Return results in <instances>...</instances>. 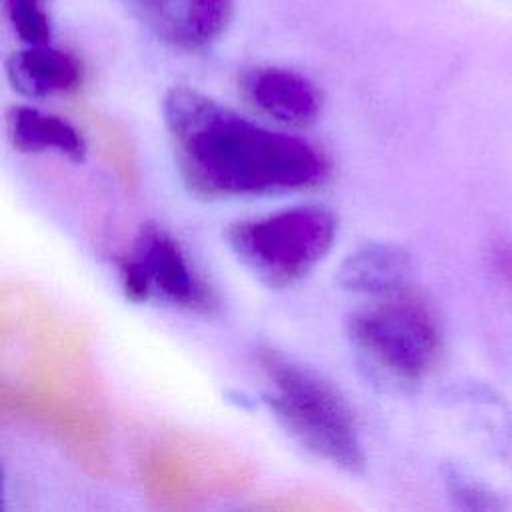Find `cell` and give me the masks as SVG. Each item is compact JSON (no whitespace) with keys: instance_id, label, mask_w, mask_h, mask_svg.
Listing matches in <instances>:
<instances>
[{"instance_id":"1","label":"cell","mask_w":512,"mask_h":512,"mask_svg":"<svg viewBox=\"0 0 512 512\" xmlns=\"http://www.w3.org/2000/svg\"><path fill=\"white\" fill-rule=\"evenodd\" d=\"M162 116L178 172L200 198L308 190L330 174L314 144L262 128L194 88H170Z\"/></svg>"},{"instance_id":"2","label":"cell","mask_w":512,"mask_h":512,"mask_svg":"<svg viewBox=\"0 0 512 512\" xmlns=\"http://www.w3.org/2000/svg\"><path fill=\"white\" fill-rule=\"evenodd\" d=\"M256 356L272 386L266 402L288 432L332 466L360 472L366 458L354 414L340 392L272 348H258Z\"/></svg>"},{"instance_id":"3","label":"cell","mask_w":512,"mask_h":512,"mask_svg":"<svg viewBox=\"0 0 512 512\" xmlns=\"http://www.w3.org/2000/svg\"><path fill=\"white\" fill-rule=\"evenodd\" d=\"M336 218L318 206H296L268 216L234 222L228 244L240 262L270 286L302 280L328 254Z\"/></svg>"},{"instance_id":"4","label":"cell","mask_w":512,"mask_h":512,"mask_svg":"<svg viewBox=\"0 0 512 512\" xmlns=\"http://www.w3.org/2000/svg\"><path fill=\"white\" fill-rule=\"evenodd\" d=\"M352 342L376 366L400 380H420L440 354V328L430 306L406 292H392L348 320Z\"/></svg>"},{"instance_id":"5","label":"cell","mask_w":512,"mask_h":512,"mask_svg":"<svg viewBox=\"0 0 512 512\" xmlns=\"http://www.w3.org/2000/svg\"><path fill=\"white\" fill-rule=\"evenodd\" d=\"M118 274L132 302L158 298L198 314H212L218 306L214 290L192 268L182 246L154 222L140 226L130 252L118 260Z\"/></svg>"},{"instance_id":"6","label":"cell","mask_w":512,"mask_h":512,"mask_svg":"<svg viewBox=\"0 0 512 512\" xmlns=\"http://www.w3.org/2000/svg\"><path fill=\"white\" fill-rule=\"evenodd\" d=\"M162 42L198 50L212 44L232 18V0H122Z\"/></svg>"},{"instance_id":"7","label":"cell","mask_w":512,"mask_h":512,"mask_svg":"<svg viewBox=\"0 0 512 512\" xmlns=\"http://www.w3.org/2000/svg\"><path fill=\"white\" fill-rule=\"evenodd\" d=\"M244 100L262 116L284 126H310L322 112L318 88L302 74L278 66H258L242 74Z\"/></svg>"},{"instance_id":"8","label":"cell","mask_w":512,"mask_h":512,"mask_svg":"<svg viewBox=\"0 0 512 512\" xmlns=\"http://www.w3.org/2000/svg\"><path fill=\"white\" fill-rule=\"evenodd\" d=\"M6 74L12 88L30 98L66 94L82 82L80 62L46 44H28V48L14 52L6 62Z\"/></svg>"},{"instance_id":"9","label":"cell","mask_w":512,"mask_h":512,"mask_svg":"<svg viewBox=\"0 0 512 512\" xmlns=\"http://www.w3.org/2000/svg\"><path fill=\"white\" fill-rule=\"evenodd\" d=\"M410 274L408 254L382 242H370L346 256L338 268V284L352 292L392 294L402 290Z\"/></svg>"},{"instance_id":"10","label":"cell","mask_w":512,"mask_h":512,"mask_svg":"<svg viewBox=\"0 0 512 512\" xmlns=\"http://www.w3.org/2000/svg\"><path fill=\"white\" fill-rule=\"evenodd\" d=\"M8 138L12 146L26 154L56 150L74 162L86 156L82 134L64 118L44 114L28 106H14L6 116Z\"/></svg>"},{"instance_id":"11","label":"cell","mask_w":512,"mask_h":512,"mask_svg":"<svg viewBox=\"0 0 512 512\" xmlns=\"http://www.w3.org/2000/svg\"><path fill=\"white\" fill-rule=\"evenodd\" d=\"M6 16L26 44H46L50 40V18L46 0H4Z\"/></svg>"},{"instance_id":"12","label":"cell","mask_w":512,"mask_h":512,"mask_svg":"<svg viewBox=\"0 0 512 512\" xmlns=\"http://www.w3.org/2000/svg\"><path fill=\"white\" fill-rule=\"evenodd\" d=\"M490 264L502 280L512 284V242L510 240H498L492 244Z\"/></svg>"}]
</instances>
